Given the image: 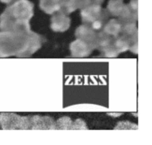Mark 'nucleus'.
<instances>
[{"instance_id":"obj_1","label":"nucleus","mask_w":152,"mask_h":145,"mask_svg":"<svg viewBox=\"0 0 152 145\" xmlns=\"http://www.w3.org/2000/svg\"><path fill=\"white\" fill-rule=\"evenodd\" d=\"M45 38L31 30L25 32L0 31V57H28L39 50Z\"/></svg>"},{"instance_id":"obj_2","label":"nucleus","mask_w":152,"mask_h":145,"mask_svg":"<svg viewBox=\"0 0 152 145\" xmlns=\"http://www.w3.org/2000/svg\"><path fill=\"white\" fill-rule=\"evenodd\" d=\"M34 5L29 0H13L0 15V31L25 32L31 30L30 20Z\"/></svg>"},{"instance_id":"obj_3","label":"nucleus","mask_w":152,"mask_h":145,"mask_svg":"<svg viewBox=\"0 0 152 145\" xmlns=\"http://www.w3.org/2000/svg\"><path fill=\"white\" fill-rule=\"evenodd\" d=\"M80 13L83 24L97 31L102 29L110 16L107 9L102 8L100 4H92L84 7L81 9Z\"/></svg>"},{"instance_id":"obj_4","label":"nucleus","mask_w":152,"mask_h":145,"mask_svg":"<svg viewBox=\"0 0 152 145\" xmlns=\"http://www.w3.org/2000/svg\"><path fill=\"white\" fill-rule=\"evenodd\" d=\"M0 127L2 130H30V116L15 113H1Z\"/></svg>"},{"instance_id":"obj_5","label":"nucleus","mask_w":152,"mask_h":145,"mask_svg":"<svg viewBox=\"0 0 152 145\" xmlns=\"http://www.w3.org/2000/svg\"><path fill=\"white\" fill-rule=\"evenodd\" d=\"M120 36L129 43V50L134 54H137L138 49V29L136 22L123 23Z\"/></svg>"},{"instance_id":"obj_6","label":"nucleus","mask_w":152,"mask_h":145,"mask_svg":"<svg viewBox=\"0 0 152 145\" xmlns=\"http://www.w3.org/2000/svg\"><path fill=\"white\" fill-rule=\"evenodd\" d=\"M98 31L83 24V25H80L76 29L75 36L77 39H80L88 43L94 50L96 49V46Z\"/></svg>"},{"instance_id":"obj_7","label":"nucleus","mask_w":152,"mask_h":145,"mask_svg":"<svg viewBox=\"0 0 152 145\" xmlns=\"http://www.w3.org/2000/svg\"><path fill=\"white\" fill-rule=\"evenodd\" d=\"M71 26V19L68 14L57 11L50 19V28L56 32H64Z\"/></svg>"},{"instance_id":"obj_8","label":"nucleus","mask_w":152,"mask_h":145,"mask_svg":"<svg viewBox=\"0 0 152 145\" xmlns=\"http://www.w3.org/2000/svg\"><path fill=\"white\" fill-rule=\"evenodd\" d=\"M93 48L86 42L77 39L70 44V51L73 57H86L91 54Z\"/></svg>"},{"instance_id":"obj_9","label":"nucleus","mask_w":152,"mask_h":145,"mask_svg":"<svg viewBox=\"0 0 152 145\" xmlns=\"http://www.w3.org/2000/svg\"><path fill=\"white\" fill-rule=\"evenodd\" d=\"M30 130H55V121L49 116H30Z\"/></svg>"},{"instance_id":"obj_10","label":"nucleus","mask_w":152,"mask_h":145,"mask_svg":"<svg viewBox=\"0 0 152 145\" xmlns=\"http://www.w3.org/2000/svg\"><path fill=\"white\" fill-rule=\"evenodd\" d=\"M138 19V0H131L126 4L121 16L118 18L122 23L136 22Z\"/></svg>"},{"instance_id":"obj_11","label":"nucleus","mask_w":152,"mask_h":145,"mask_svg":"<svg viewBox=\"0 0 152 145\" xmlns=\"http://www.w3.org/2000/svg\"><path fill=\"white\" fill-rule=\"evenodd\" d=\"M122 27H123V23L119 19H112L105 24L102 31L108 35L113 37H117L121 32Z\"/></svg>"},{"instance_id":"obj_12","label":"nucleus","mask_w":152,"mask_h":145,"mask_svg":"<svg viewBox=\"0 0 152 145\" xmlns=\"http://www.w3.org/2000/svg\"><path fill=\"white\" fill-rule=\"evenodd\" d=\"M125 4L123 0H109L107 6V10L110 15L120 17L125 8Z\"/></svg>"},{"instance_id":"obj_13","label":"nucleus","mask_w":152,"mask_h":145,"mask_svg":"<svg viewBox=\"0 0 152 145\" xmlns=\"http://www.w3.org/2000/svg\"><path fill=\"white\" fill-rule=\"evenodd\" d=\"M39 7L48 14H53L60 10L59 0H40Z\"/></svg>"},{"instance_id":"obj_14","label":"nucleus","mask_w":152,"mask_h":145,"mask_svg":"<svg viewBox=\"0 0 152 145\" xmlns=\"http://www.w3.org/2000/svg\"><path fill=\"white\" fill-rule=\"evenodd\" d=\"M60 4V10L59 11L63 12L65 14L73 13L79 8L77 0H59Z\"/></svg>"},{"instance_id":"obj_15","label":"nucleus","mask_w":152,"mask_h":145,"mask_svg":"<svg viewBox=\"0 0 152 145\" xmlns=\"http://www.w3.org/2000/svg\"><path fill=\"white\" fill-rule=\"evenodd\" d=\"M73 121L67 116L60 118L55 121V130H71Z\"/></svg>"},{"instance_id":"obj_16","label":"nucleus","mask_w":152,"mask_h":145,"mask_svg":"<svg viewBox=\"0 0 152 145\" xmlns=\"http://www.w3.org/2000/svg\"><path fill=\"white\" fill-rule=\"evenodd\" d=\"M104 0H77L78 2V7L83 9L88 6L92 5V4H102Z\"/></svg>"},{"instance_id":"obj_17","label":"nucleus","mask_w":152,"mask_h":145,"mask_svg":"<svg viewBox=\"0 0 152 145\" xmlns=\"http://www.w3.org/2000/svg\"><path fill=\"white\" fill-rule=\"evenodd\" d=\"M71 130H88V127L84 121L82 119H77L73 121Z\"/></svg>"},{"instance_id":"obj_18","label":"nucleus","mask_w":152,"mask_h":145,"mask_svg":"<svg viewBox=\"0 0 152 145\" xmlns=\"http://www.w3.org/2000/svg\"><path fill=\"white\" fill-rule=\"evenodd\" d=\"M13 1V0H0V1H1L3 3H5V4H10Z\"/></svg>"}]
</instances>
